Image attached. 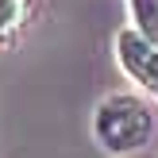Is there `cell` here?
I'll return each mask as SVG.
<instances>
[{
  "instance_id": "7a4b0ae2",
  "label": "cell",
  "mask_w": 158,
  "mask_h": 158,
  "mask_svg": "<svg viewBox=\"0 0 158 158\" xmlns=\"http://www.w3.org/2000/svg\"><path fill=\"white\" fill-rule=\"evenodd\" d=\"M112 54H116V62H120V69L139 85V89L158 97V43H151L139 27L127 23V27L116 31Z\"/></svg>"
},
{
  "instance_id": "3957f363",
  "label": "cell",
  "mask_w": 158,
  "mask_h": 158,
  "mask_svg": "<svg viewBox=\"0 0 158 158\" xmlns=\"http://www.w3.org/2000/svg\"><path fill=\"white\" fill-rule=\"evenodd\" d=\"M27 19H31V0H0V43H12Z\"/></svg>"
},
{
  "instance_id": "277c9868",
  "label": "cell",
  "mask_w": 158,
  "mask_h": 158,
  "mask_svg": "<svg viewBox=\"0 0 158 158\" xmlns=\"http://www.w3.org/2000/svg\"><path fill=\"white\" fill-rule=\"evenodd\" d=\"M131 27H139L151 43H158V0H127Z\"/></svg>"
},
{
  "instance_id": "6da1fadb",
  "label": "cell",
  "mask_w": 158,
  "mask_h": 158,
  "mask_svg": "<svg viewBox=\"0 0 158 158\" xmlns=\"http://www.w3.org/2000/svg\"><path fill=\"white\" fill-rule=\"evenodd\" d=\"M93 139L104 154H139L154 139V112L143 97L112 93L93 108Z\"/></svg>"
}]
</instances>
